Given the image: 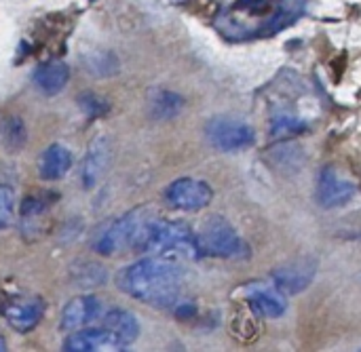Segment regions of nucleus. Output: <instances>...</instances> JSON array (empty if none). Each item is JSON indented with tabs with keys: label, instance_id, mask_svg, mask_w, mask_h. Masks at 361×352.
Here are the masks:
<instances>
[{
	"label": "nucleus",
	"instance_id": "1",
	"mask_svg": "<svg viewBox=\"0 0 361 352\" xmlns=\"http://www.w3.org/2000/svg\"><path fill=\"white\" fill-rule=\"evenodd\" d=\"M305 13V0H233L216 17L226 40L269 38L290 27Z\"/></svg>",
	"mask_w": 361,
	"mask_h": 352
},
{
	"label": "nucleus",
	"instance_id": "2",
	"mask_svg": "<svg viewBox=\"0 0 361 352\" xmlns=\"http://www.w3.org/2000/svg\"><path fill=\"white\" fill-rule=\"evenodd\" d=\"M121 289L137 302L154 308H171L180 302L184 272L167 258H144L127 266L118 277Z\"/></svg>",
	"mask_w": 361,
	"mask_h": 352
},
{
	"label": "nucleus",
	"instance_id": "3",
	"mask_svg": "<svg viewBox=\"0 0 361 352\" xmlns=\"http://www.w3.org/2000/svg\"><path fill=\"white\" fill-rule=\"evenodd\" d=\"M140 251L154 253L159 258H167L173 262L176 260H199V258H203L199 237L192 232L190 226H186L182 222L161 220V218L152 220Z\"/></svg>",
	"mask_w": 361,
	"mask_h": 352
},
{
	"label": "nucleus",
	"instance_id": "4",
	"mask_svg": "<svg viewBox=\"0 0 361 352\" xmlns=\"http://www.w3.org/2000/svg\"><path fill=\"white\" fill-rule=\"evenodd\" d=\"M154 218L157 215L152 213L150 207H137V209L125 213L123 218H118L104 230V234L95 243V251L102 256H114L125 249L140 251L144 237Z\"/></svg>",
	"mask_w": 361,
	"mask_h": 352
},
{
	"label": "nucleus",
	"instance_id": "5",
	"mask_svg": "<svg viewBox=\"0 0 361 352\" xmlns=\"http://www.w3.org/2000/svg\"><path fill=\"white\" fill-rule=\"evenodd\" d=\"M197 237H199L203 256L235 260V258H243L247 253L245 241L222 215H212L203 224V228Z\"/></svg>",
	"mask_w": 361,
	"mask_h": 352
},
{
	"label": "nucleus",
	"instance_id": "6",
	"mask_svg": "<svg viewBox=\"0 0 361 352\" xmlns=\"http://www.w3.org/2000/svg\"><path fill=\"white\" fill-rule=\"evenodd\" d=\"M205 137L212 144V148H216L218 152H241L247 150L254 142H256V133L254 129L239 120V118H231V116H216L205 125Z\"/></svg>",
	"mask_w": 361,
	"mask_h": 352
},
{
	"label": "nucleus",
	"instance_id": "7",
	"mask_svg": "<svg viewBox=\"0 0 361 352\" xmlns=\"http://www.w3.org/2000/svg\"><path fill=\"white\" fill-rule=\"evenodd\" d=\"M212 199H214L212 186L195 177H180L171 182L165 190L167 205L180 211H201L212 203Z\"/></svg>",
	"mask_w": 361,
	"mask_h": 352
},
{
	"label": "nucleus",
	"instance_id": "8",
	"mask_svg": "<svg viewBox=\"0 0 361 352\" xmlns=\"http://www.w3.org/2000/svg\"><path fill=\"white\" fill-rule=\"evenodd\" d=\"M357 188L351 180L343 177L336 173L332 167H324L317 175V186H315V199L324 209H336L347 205L355 196Z\"/></svg>",
	"mask_w": 361,
	"mask_h": 352
},
{
	"label": "nucleus",
	"instance_id": "9",
	"mask_svg": "<svg viewBox=\"0 0 361 352\" xmlns=\"http://www.w3.org/2000/svg\"><path fill=\"white\" fill-rule=\"evenodd\" d=\"M315 272H317L315 260L300 258V260H292V262L277 266L273 270V283L283 294H300L313 283Z\"/></svg>",
	"mask_w": 361,
	"mask_h": 352
},
{
	"label": "nucleus",
	"instance_id": "10",
	"mask_svg": "<svg viewBox=\"0 0 361 352\" xmlns=\"http://www.w3.org/2000/svg\"><path fill=\"white\" fill-rule=\"evenodd\" d=\"M2 317L6 319V323L19 332L25 334L30 329H34L44 313V304L38 298H15L6 304H2Z\"/></svg>",
	"mask_w": 361,
	"mask_h": 352
},
{
	"label": "nucleus",
	"instance_id": "11",
	"mask_svg": "<svg viewBox=\"0 0 361 352\" xmlns=\"http://www.w3.org/2000/svg\"><path fill=\"white\" fill-rule=\"evenodd\" d=\"M99 317H102V302L95 296H76L66 304L61 313V329L76 332Z\"/></svg>",
	"mask_w": 361,
	"mask_h": 352
},
{
	"label": "nucleus",
	"instance_id": "12",
	"mask_svg": "<svg viewBox=\"0 0 361 352\" xmlns=\"http://www.w3.org/2000/svg\"><path fill=\"white\" fill-rule=\"evenodd\" d=\"M247 302L252 306V310H256L262 317L269 319H279L286 310H288V300L286 294L281 289L267 287V285H252L247 287Z\"/></svg>",
	"mask_w": 361,
	"mask_h": 352
},
{
	"label": "nucleus",
	"instance_id": "13",
	"mask_svg": "<svg viewBox=\"0 0 361 352\" xmlns=\"http://www.w3.org/2000/svg\"><path fill=\"white\" fill-rule=\"evenodd\" d=\"M63 351L68 352H97V351H121L114 336L106 327L93 329H76L66 342Z\"/></svg>",
	"mask_w": 361,
	"mask_h": 352
},
{
	"label": "nucleus",
	"instance_id": "14",
	"mask_svg": "<svg viewBox=\"0 0 361 352\" xmlns=\"http://www.w3.org/2000/svg\"><path fill=\"white\" fill-rule=\"evenodd\" d=\"M104 327L114 336L121 351L131 346L140 336L137 319L129 310H121V308H112L104 315Z\"/></svg>",
	"mask_w": 361,
	"mask_h": 352
},
{
	"label": "nucleus",
	"instance_id": "15",
	"mask_svg": "<svg viewBox=\"0 0 361 352\" xmlns=\"http://www.w3.org/2000/svg\"><path fill=\"white\" fill-rule=\"evenodd\" d=\"M72 167V152L61 144H51L38 158V175L44 182L61 180Z\"/></svg>",
	"mask_w": 361,
	"mask_h": 352
},
{
	"label": "nucleus",
	"instance_id": "16",
	"mask_svg": "<svg viewBox=\"0 0 361 352\" xmlns=\"http://www.w3.org/2000/svg\"><path fill=\"white\" fill-rule=\"evenodd\" d=\"M108 161H110V146L104 137H97L91 146H89V152L82 161V184L85 188H93L97 184V180L102 177V173L106 171L108 167Z\"/></svg>",
	"mask_w": 361,
	"mask_h": 352
},
{
	"label": "nucleus",
	"instance_id": "17",
	"mask_svg": "<svg viewBox=\"0 0 361 352\" xmlns=\"http://www.w3.org/2000/svg\"><path fill=\"white\" fill-rule=\"evenodd\" d=\"M70 80V70L61 61H49L36 68L34 72V84L44 95H57L63 91V87Z\"/></svg>",
	"mask_w": 361,
	"mask_h": 352
},
{
	"label": "nucleus",
	"instance_id": "18",
	"mask_svg": "<svg viewBox=\"0 0 361 352\" xmlns=\"http://www.w3.org/2000/svg\"><path fill=\"white\" fill-rule=\"evenodd\" d=\"M184 108V99L173 93V91H157L150 99V114L157 118V120H169L173 116H178Z\"/></svg>",
	"mask_w": 361,
	"mask_h": 352
},
{
	"label": "nucleus",
	"instance_id": "19",
	"mask_svg": "<svg viewBox=\"0 0 361 352\" xmlns=\"http://www.w3.org/2000/svg\"><path fill=\"white\" fill-rule=\"evenodd\" d=\"M0 135H2V144L11 152L21 150L23 144H25V127H23L21 118H17V116L4 118L2 125H0Z\"/></svg>",
	"mask_w": 361,
	"mask_h": 352
},
{
	"label": "nucleus",
	"instance_id": "20",
	"mask_svg": "<svg viewBox=\"0 0 361 352\" xmlns=\"http://www.w3.org/2000/svg\"><path fill=\"white\" fill-rule=\"evenodd\" d=\"M307 129V122L300 120L298 116L294 114H277L273 120H271V135L273 137H281V135H296V133H302Z\"/></svg>",
	"mask_w": 361,
	"mask_h": 352
},
{
	"label": "nucleus",
	"instance_id": "21",
	"mask_svg": "<svg viewBox=\"0 0 361 352\" xmlns=\"http://www.w3.org/2000/svg\"><path fill=\"white\" fill-rule=\"evenodd\" d=\"M13 213H15V196H13L11 188L0 186V230L11 226Z\"/></svg>",
	"mask_w": 361,
	"mask_h": 352
},
{
	"label": "nucleus",
	"instance_id": "22",
	"mask_svg": "<svg viewBox=\"0 0 361 352\" xmlns=\"http://www.w3.org/2000/svg\"><path fill=\"white\" fill-rule=\"evenodd\" d=\"M78 101H80V106L85 108V110H91V114L95 116V114H102L104 110H106V106L102 103V99H97L95 95H91V93H87V95H80L78 97Z\"/></svg>",
	"mask_w": 361,
	"mask_h": 352
},
{
	"label": "nucleus",
	"instance_id": "23",
	"mask_svg": "<svg viewBox=\"0 0 361 352\" xmlns=\"http://www.w3.org/2000/svg\"><path fill=\"white\" fill-rule=\"evenodd\" d=\"M2 351H6V344H4V338L0 336V352Z\"/></svg>",
	"mask_w": 361,
	"mask_h": 352
}]
</instances>
